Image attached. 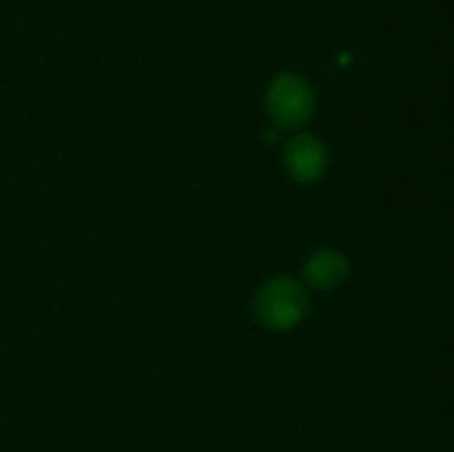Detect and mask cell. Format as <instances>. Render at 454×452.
<instances>
[{
  "instance_id": "1",
  "label": "cell",
  "mask_w": 454,
  "mask_h": 452,
  "mask_svg": "<svg viewBox=\"0 0 454 452\" xmlns=\"http://www.w3.org/2000/svg\"><path fill=\"white\" fill-rule=\"evenodd\" d=\"M306 308H309V297L304 286L293 277L269 279L255 297L257 317L273 331H286L300 323Z\"/></svg>"
},
{
  "instance_id": "2",
  "label": "cell",
  "mask_w": 454,
  "mask_h": 452,
  "mask_svg": "<svg viewBox=\"0 0 454 452\" xmlns=\"http://www.w3.org/2000/svg\"><path fill=\"white\" fill-rule=\"evenodd\" d=\"M266 109L279 129L301 127L315 111V96L309 82L295 74H282L270 82Z\"/></svg>"
},
{
  "instance_id": "3",
  "label": "cell",
  "mask_w": 454,
  "mask_h": 452,
  "mask_svg": "<svg viewBox=\"0 0 454 452\" xmlns=\"http://www.w3.org/2000/svg\"><path fill=\"white\" fill-rule=\"evenodd\" d=\"M284 164L297 182L309 184L324 175L328 155L322 142L315 140L313 136H295L288 140L286 149H284Z\"/></svg>"
},
{
  "instance_id": "4",
  "label": "cell",
  "mask_w": 454,
  "mask_h": 452,
  "mask_svg": "<svg viewBox=\"0 0 454 452\" xmlns=\"http://www.w3.org/2000/svg\"><path fill=\"white\" fill-rule=\"evenodd\" d=\"M346 273H348V261L341 253L324 248V251L315 253L304 266V279L315 288H333L337 284L344 282Z\"/></svg>"
}]
</instances>
